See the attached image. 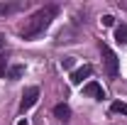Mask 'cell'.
Listing matches in <instances>:
<instances>
[{
	"label": "cell",
	"instance_id": "obj_1",
	"mask_svg": "<svg viewBox=\"0 0 127 125\" xmlns=\"http://www.w3.org/2000/svg\"><path fill=\"white\" fill-rule=\"evenodd\" d=\"M56 12H59L56 5H44V7H39L37 12H32V15L25 20V25L20 27V37H22V39H34V37H39V34L51 25V20L56 17Z\"/></svg>",
	"mask_w": 127,
	"mask_h": 125
},
{
	"label": "cell",
	"instance_id": "obj_2",
	"mask_svg": "<svg viewBox=\"0 0 127 125\" xmlns=\"http://www.w3.org/2000/svg\"><path fill=\"white\" fill-rule=\"evenodd\" d=\"M100 52H103V62H105L108 74H110V76H115V74H117V69H120V64H117V54H115L108 44H100Z\"/></svg>",
	"mask_w": 127,
	"mask_h": 125
},
{
	"label": "cell",
	"instance_id": "obj_3",
	"mask_svg": "<svg viewBox=\"0 0 127 125\" xmlns=\"http://www.w3.org/2000/svg\"><path fill=\"white\" fill-rule=\"evenodd\" d=\"M39 101V88L37 86H30V88H25V93H22V101H20V113H27V110L34 106Z\"/></svg>",
	"mask_w": 127,
	"mask_h": 125
},
{
	"label": "cell",
	"instance_id": "obj_4",
	"mask_svg": "<svg viewBox=\"0 0 127 125\" xmlns=\"http://www.w3.org/2000/svg\"><path fill=\"white\" fill-rule=\"evenodd\" d=\"M83 93H86V96H93V98H105L103 86H100V83H95V81H88V83L83 86Z\"/></svg>",
	"mask_w": 127,
	"mask_h": 125
},
{
	"label": "cell",
	"instance_id": "obj_5",
	"mask_svg": "<svg viewBox=\"0 0 127 125\" xmlns=\"http://www.w3.org/2000/svg\"><path fill=\"white\" fill-rule=\"evenodd\" d=\"M25 2H0V17H7V15H15L17 10H22Z\"/></svg>",
	"mask_w": 127,
	"mask_h": 125
},
{
	"label": "cell",
	"instance_id": "obj_6",
	"mask_svg": "<svg viewBox=\"0 0 127 125\" xmlns=\"http://www.w3.org/2000/svg\"><path fill=\"white\" fill-rule=\"evenodd\" d=\"M91 74H93V66L86 64V66H81V69H76V71L71 74V81H73V83H83V78H88Z\"/></svg>",
	"mask_w": 127,
	"mask_h": 125
},
{
	"label": "cell",
	"instance_id": "obj_7",
	"mask_svg": "<svg viewBox=\"0 0 127 125\" xmlns=\"http://www.w3.org/2000/svg\"><path fill=\"white\" fill-rule=\"evenodd\" d=\"M54 115H56L59 120H68V118H71V108H68L66 103H59V106L54 108Z\"/></svg>",
	"mask_w": 127,
	"mask_h": 125
},
{
	"label": "cell",
	"instance_id": "obj_8",
	"mask_svg": "<svg viewBox=\"0 0 127 125\" xmlns=\"http://www.w3.org/2000/svg\"><path fill=\"white\" fill-rule=\"evenodd\" d=\"M115 42L117 44H127V25H120L115 30Z\"/></svg>",
	"mask_w": 127,
	"mask_h": 125
},
{
	"label": "cell",
	"instance_id": "obj_9",
	"mask_svg": "<svg viewBox=\"0 0 127 125\" xmlns=\"http://www.w3.org/2000/svg\"><path fill=\"white\" fill-rule=\"evenodd\" d=\"M22 71H25V66L17 64V66H12V69L7 71V76H10V78H20V76H22Z\"/></svg>",
	"mask_w": 127,
	"mask_h": 125
},
{
	"label": "cell",
	"instance_id": "obj_10",
	"mask_svg": "<svg viewBox=\"0 0 127 125\" xmlns=\"http://www.w3.org/2000/svg\"><path fill=\"white\" fill-rule=\"evenodd\" d=\"M112 113H125L127 115V103H112Z\"/></svg>",
	"mask_w": 127,
	"mask_h": 125
},
{
	"label": "cell",
	"instance_id": "obj_11",
	"mask_svg": "<svg viewBox=\"0 0 127 125\" xmlns=\"http://www.w3.org/2000/svg\"><path fill=\"white\" fill-rule=\"evenodd\" d=\"M61 66H64V69H71V66H73V57H66V59H61Z\"/></svg>",
	"mask_w": 127,
	"mask_h": 125
},
{
	"label": "cell",
	"instance_id": "obj_12",
	"mask_svg": "<svg viewBox=\"0 0 127 125\" xmlns=\"http://www.w3.org/2000/svg\"><path fill=\"white\" fill-rule=\"evenodd\" d=\"M5 71H7V59H5V57H0V76H2Z\"/></svg>",
	"mask_w": 127,
	"mask_h": 125
},
{
	"label": "cell",
	"instance_id": "obj_13",
	"mask_svg": "<svg viewBox=\"0 0 127 125\" xmlns=\"http://www.w3.org/2000/svg\"><path fill=\"white\" fill-rule=\"evenodd\" d=\"M103 25H105V27L115 25V17H112V15H105V17H103Z\"/></svg>",
	"mask_w": 127,
	"mask_h": 125
},
{
	"label": "cell",
	"instance_id": "obj_14",
	"mask_svg": "<svg viewBox=\"0 0 127 125\" xmlns=\"http://www.w3.org/2000/svg\"><path fill=\"white\" fill-rule=\"evenodd\" d=\"M2 44H5V37H2V34H0V49H2Z\"/></svg>",
	"mask_w": 127,
	"mask_h": 125
},
{
	"label": "cell",
	"instance_id": "obj_15",
	"mask_svg": "<svg viewBox=\"0 0 127 125\" xmlns=\"http://www.w3.org/2000/svg\"><path fill=\"white\" fill-rule=\"evenodd\" d=\"M17 125H30V123H27V120H20V123H17Z\"/></svg>",
	"mask_w": 127,
	"mask_h": 125
}]
</instances>
